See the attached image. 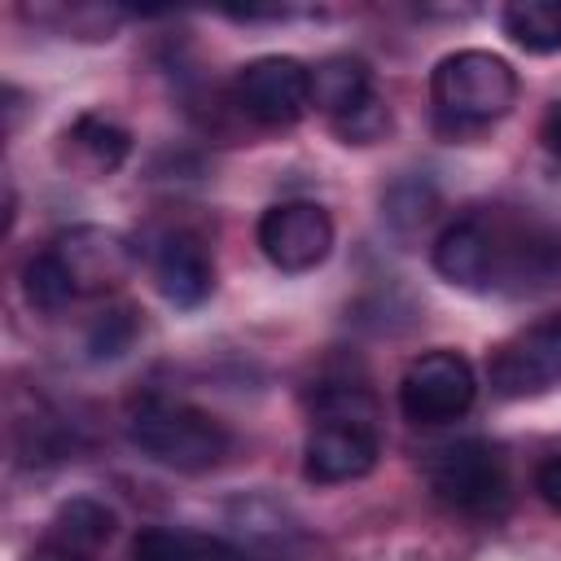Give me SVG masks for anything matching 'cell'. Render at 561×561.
<instances>
[{"label": "cell", "mask_w": 561, "mask_h": 561, "mask_svg": "<svg viewBox=\"0 0 561 561\" xmlns=\"http://www.w3.org/2000/svg\"><path fill=\"white\" fill-rule=\"evenodd\" d=\"M434 272L473 294H543L561 285V228L539 215L469 210L434 241Z\"/></svg>", "instance_id": "1"}, {"label": "cell", "mask_w": 561, "mask_h": 561, "mask_svg": "<svg viewBox=\"0 0 561 561\" xmlns=\"http://www.w3.org/2000/svg\"><path fill=\"white\" fill-rule=\"evenodd\" d=\"M153 280L171 307H202L215 289V259L206 237L175 228L153 245Z\"/></svg>", "instance_id": "11"}, {"label": "cell", "mask_w": 561, "mask_h": 561, "mask_svg": "<svg viewBox=\"0 0 561 561\" xmlns=\"http://www.w3.org/2000/svg\"><path fill=\"white\" fill-rule=\"evenodd\" d=\"M114 526H118L114 508H105L101 500L75 495V500H66V504L57 508V517H53L48 535H53V539H61V543H75V548H83V552H92V557H96V548H101V543H110Z\"/></svg>", "instance_id": "16"}, {"label": "cell", "mask_w": 561, "mask_h": 561, "mask_svg": "<svg viewBox=\"0 0 561 561\" xmlns=\"http://www.w3.org/2000/svg\"><path fill=\"white\" fill-rule=\"evenodd\" d=\"M539 140H543V153L561 167V101L548 105V114H543V123H539Z\"/></svg>", "instance_id": "23"}, {"label": "cell", "mask_w": 561, "mask_h": 561, "mask_svg": "<svg viewBox=\"0 0 561 561\" xmlns=\"http://www.w3.org/2000/svg\"><path fill=\"white\" fill-rule=\"evenodd\" d=\"M127 438L140 447V456L180 473L215 469L232 447V434L224 430V421L180 399H145L127 416Z\"/></svg>", "instance_id": "3"}, {"label": "cell", "mask_w": 561, "mask_h": 561, "mask_svg": "<svg viewBox=\"0 0 561 561\" xmlns=\"http://www.w3.org/2000/svg\"><path fill=\"white\" fill-rule=\"evenodd\" d=\"M373 96H377L373 92V75H368V66L359 57L333 53V57H324V61L311 66V105L324 110L329 123L333 118H346L351 110H359Z\"/></svg>", "instance_id": "13"}, {"label": "cell", "mask_w": 561, "mask_h": 561, "mask_svg": "<svg viewBox=\"0 0 561 561\" xmlns=\"http://www.w3.org/2000/svg\"><path fill=\"white\" fill-rule=\"evenodd\" d=\"M504 35L526 53H561V0H513Z\"/></svg>", "instance_id": "15"}, {"label": "cell", "mask_w": 561, "mask_h": 561, "mask_svg": "<svg viewBox=\"0 0 561 561\" xmlns=\"http://www.w3.org/2000/svg\"><path fill=\"white\" fill-rule=\"evenodd\" d=\"M140 333V320H136V307H105L92 324H88V355L92 359H118L131 351Z\"/></svg>", "instance_id": "18"}, {"label": "cell", "mask_w": 561, "mask_h": 561, "mask_svg": "<svg viewBox=\"0 0 561 561\" xmlns=\"http://www.w3.org/2000/svg\"><path fill=\"white\" fill-rule=\"evenodd\" d=\"M478 399L473 364L460 351H425L403 368L399 408L412 425H447L460 421Z\"/></svg>", "instance_id": "6"}, {"label": "cell", "mask_w": 561, "mask_h": 561, "mask_svg": "<svg viewBox=\"0 0 561 561\" xmlns=\"http://www.w3.org/2000/svg\"><path fill=\"white\" fill-rule=\"evenodd\" d=\"M131 561H237V552L197 530L145 526L131 543Z\"/></svg>", "instance_id": "14"}, {"label": "cell", "mask_w": 561, "mask_h": 561, "mask_svg": "<svg viewBox=\"0 0 561 561\" xmlns=\"http://www.w3.org/2000/svg\"><path fill=\"white\" fill-rule=\"evenodd\" d=\"M381 456L377 403L359 386H324L316 394V416L302 443V473L320 486L355 482L373 473Z\"/></svg>", "instance_id": "2"}, {"label": "cell", "mask_w": 561, "mask_h": 561, "mask_svg": "<svg viewBox=\"0 0 561 561\" xmlns=\"http://www.w3.org/2000/svg\"><path fill=\"white\" fill-rule=\"evenodd\" d=\"M131 153V136L127 127H118L114 118L105 114H79L66 131H61V162L88 180L96 175H110L127 162Z\"/></svg>", "instance_id": "12"}, {"label": "cell", "mask_w": 561, "mask_h": 561, "mask_svg": "<svg viewBox=\"0 0 561 561\" xmlns=\"http://www.w3.org/2000/svg\"><path fill=\"white\" fill-rule=\"evenodd\" d=\"M48 250L61 259L70 285H75V298H83V294H110L123 280H131V272H136V245L123 232H114V228L79 224L70 232L53 237Z\"/></svg>", "instance_id": "8"}, {"label": "cell", "mask_w": 561, "mask_h": 561, "mask_svg": "<svg viewBox=\"0 0 561 561\" xmlns=\"http://www.w3.org/2000/svg\"><path fill=\"white\" fill-rule=\"evenodd\" d=\"M430 96L447 127H486L513 110L517 75L504 57L486 48H460L434 66Z\"/></svg>", "instance_id": "4"}, {"label": "cell", "mask_w": 561, "mask_h": 561, "mask_svg": "<svg viewBox=\"0 0 561 561\" xmlns=\"http://www.w3.org/2000/svg\"><path fill=\"white\" fill-rule=\"evenodd\" d=\"M232 96L245 118L263 127H289L311 110V66L298 57H254L237 70Z\"/></svg>", "instance_id": "7"}, {"label": "cell", "mask_w": 561, "mask_h": 561, "mask_svg": "<svg viewBox=\"0 0 561 561\" xmlns=\"http://www.w3.org/2000/svg\"><path fill=\"white\" fill-rule=\"evenodd\" d=\"M386 219L394 224V228H403V232H412V228H421V224H430V215L438 210V193H434V184L421 175H412V180H399L390 193H386Z\"/></svg>", "instance_id": "19"}, {"label": "cell", "mask_w": 561, "mask_h": 561, "mask_svg": "<svg viewBox=\"0 0 561 561\" xmlns=\"http://www.w3.org/2000/svg\"><path fill=\"white\" fill-rule=\"evenodd\" d=\"M22 294H26V302H31L35 311H44V316H57V311L75 298L70 276H66L61 259H57L48 245L26 259V267H22Z\"/></svg>", "instance_id": "17"}, {"label": "cell", "mask_w": 561, "mask_h": 561, "mask_svg": "<svg viewBox=\"0 0 561 561\" xmlns=\"http://www.w3.org/2000/svg\"><path fill=\"white\" fill-rule=\"evenodd\" d=\"M535 491L543 495L548 508L561 513V456H548V460L535 469Z\"/></svg>", "instance_id": "22"}, {"label": "cell", "mask_w": 561, "mask_h": 561, "mask_svg": "<svg viewBox=\"0 0 561 561\" xmlns=\"http://www.w3.org/2000/svg\"><path fill=\"white\" fill-rule=\"evenodd\" d=\"M425 482L438 504H447L456 513H473V517L500 513L508 500L504 456L486 438H465V443L438 447L425 460Z\"/></svg>", "instance_id": "5"}, {"label": "cell", "mask_w": 561, "mask_h": 561, "mask_svg": "<svg viewBox=\"0 0 561 561\" xmlns=\"http://www.w3.org/2000/svg\"><path fill=\"white\" fill-rule=\"evenodd\" d=\"M22 561H92V552H83V548H75V543H61V539L44 535Z\"/></svg>", "instance_id": "21"}, {"label": "cell", "mask_w": 561, "mask_h": 561, "mask_svg": "<svg viewBox=\"0 0 561 561\" xmlns=\"http://www.w3.org/2000/svg\"><path fill=\"white\" fill-rule=\"evenodd\" d=\"M259 245L280 272H311L333 250V219L316 202H276L259 219Z\"/></svg>", "instance_id": "9"}, {"label": "cell", "mask_w": 561, "mask_h": 561, "mask_svg": "<svg viewBox=\"0 0 561 561\" xmlns=\"http://www.w3.org/2000/svg\"><path fill=\"white\" fill-rule=\"evenodd\" d=\"M486 373L500 399H530L561 386V320H543L495 346Z\"/></svg>", "instance_id": "10"}, {"label": "cell", "mask_w": 561, "mask_h": 561, "mask_svg": "<svg viewBox=\"0 0 561 561\" xmlns=\"http://www.w3.org/2000/svg\"><path fill=\"white\" fill-rule=\"evenodd\" d=\"M333 131L346 140V145H377L386 131H390V105L381 96L364 101L359 110H351L346 118H333Z\"/></svg>", "instance_id": "20"}]
</instances>
